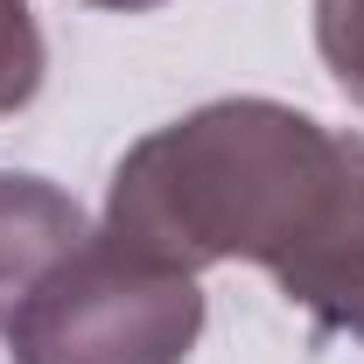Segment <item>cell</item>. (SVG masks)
<instances>
[{"instance_id": "obj_7", "label": "cell", "mask_w": 364, "mask_h": 364, "mask_svg": "<svg viewBox=\"0 0 364 364\" xmlns=\"http://www.w3.org/2000/svg\"><path fill=\"white\" fill-rule=\"evenodd\" d=\"M85 7H112V14H147V7H161V0H85Z\"/></svg>"}, {"instance_id": "obj_6", "label": "cell", "mask_w": 364, "mask_h": 364, "mask_svg": "<svg viewBox=\"0 0 364 364\" xmlns=\"http://www.w3.org/2000/svg\"><path fill=\"white\" fill-rule=\"evenodd\" d=\"M316 49L329 77L364 105V0H316Z\"/></svg>"}, {"instance_id": "obj_3", "label": "cell", "mask_w": 364, "mask_h": 364, "mask_svg": "<svg viewBox=\"0 0 364 364\" xmlns=\"http://www.w3.org/2000/svg\"><path fill=\"white\" fill-rule=\"evenodd\" d=\"M85 238H91V225H85L70 189H56L49 176L0 168V329L36 294V280L56 259H70Z\"/></svg>"}, {"instance_id": "obj_4", "label": "cell", "mask_w": 364, "mask_h": 364, "mask_svg": "<svg viewBox=\"0 0 364 364\" xmlns=\"http://www.w3.org/2000/svg\"><path fill=\"white\" fill-rule=\"evenodd\" d=\"M294 309H309L322 329H343V336H358L364 343V218L350 225V238L322 259L294 294H287Z\"/></svg>"}, {"instance_id": "obj_1", "label": "cell", "mask_w": 364, "mask_h": 364, "mask_svg": "<svg viewBox=\"0 0 364 364\" xmlns=\"http://www.w3.org/2000/svg\"><path fill=\"white\" fill-rule=\"evenodd\" d=\"M358 189V134L280 98H210L119 154L98 231L176 273L245 259L287 287L336 238Z\"/></svg>"}, {"instance_id": "obj_2", "label": "cell", "mask_w": 364, "mask_h": 364, "mask_svg": "<svg viewBox=\"0 0 364 364\" xmlns=\"http://www.w3.org/2000/svg\"><path fill=\"white\" fill-rule=\"evenodd\" d=\"M196 336V273L154 267L105 231H91L70 259H56L0 329L14 364H182Z\"/></svg>"}, {"instance_id": "obj_5", "label": "cell", "mask_w": 364, "mask_h": 364, "mask_svg": "<svg viewBox=\"0 0 364 364\" xmlns=\"http://www.w3.org/2000/svg\"><path fill=\"white\" fill-rule=\"evenodd\" d=\"M49 77V43L28 14V0H0V119L21 112Z\"/></svg>"}]
</instances>
